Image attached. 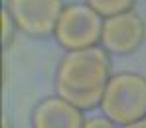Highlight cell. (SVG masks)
<instances>
[{
	"mask_svg": "<svg viewBox=\"0 0 146 128\" xmlns=\"http://www.w3.org/2000/svg\"><path fill=\"white\" fill-rule=\"evenodd\" d=\"M111 79V59L105 48L67 51L55 69V93L81 110L101 106Z\"/></svg>",
	"mask_w": 146,
	"mask_h": 128,
	"instance_id": "6da1fadb",
	"label": "cell"
},
{
	"mask_svg": "<svg viewBox=\"0 0 146 128\" xmlns=\"http://www.w3.org/2000/svg\"><path fill=\"white\" fill-rule=\"evenodd\" d=\"M101 110L115 124H132L146 118V77L122 71L109 79Z\"/></svg>",
	"mask_w": 146,
	"mask_h": 128,
	"instance_id": "7a4b0ae2",
	"label": "cell"
},
{
	"mask_svg": "<svg viewBox=\"0 0 146 128\" xmlns=\"http://www.w3.org/2000/svg\"><path fill=\"white\" fill-rule=\"evenodd\" d=\"M103 16L97 14L89 4L71 2L65 4L57 26H55V40L67 51H79L97 48L103 36Z\"/></svg>",
	"mask_w": 146,
	"mask_h": 128,
	"instance_id": "3957f363",
	"label": "cell"
},
{
	"mask_svg": "<svg viewBox=\"0 0 146 128\" xmlns=\"http://www.w3.org/2000/svg\"><path fill=\"white\" fill-rule=\"evenodd\" d=\"M6 8L16 30L30 38H48L55 34L65 4L63 0H6Z\"/></svg>",
	"mask_w": 146,
	"mask_h": 128,
	"instance_id": "277c9868",
	"label": "cell"
},
{
	"mask_svg": "<svg viewBox=\"0 0 146 128\" xmlns=\"http://www.w3.org/2000/svg\"><path fill=\"white\" fill-rule=\"evenodd\" d=\"M146 38V24L136 12H124L105 18L101 44L109 53L130 55L142 46Z\"/></svg>",
	"mask_w": 146,
	"mask_h": 128,
	"instance_id": "5b68a950",
	"label": "cell"
},
{
	"mask_svg": "<svg viewBox=\"0 0 146 128\" xmlns=\"http://www.w3.org/2000/svg\"><path fill=\"white\" fill-rule=\"evenodd\" d=\"M83 110L61 97H46L32 112L34 128H83Z\"/></svg>",
	"mask_w": 146,
	"mask_h": 128,
	"instance_id": "8992f818",
	"label": "cell"
},
{
	"mask_svg": "<svg viewBox=\"0 0 146 128\" xmlns=\"http://www.w3.org/2000/svg\"><path fill=\"white\" fill-rule=\"evenodd\" d=\"M87 4L103 18H113L124 12H132L136 0H87Z\"/></svg>",
	"mask_w": 146,
	"mask_h": 128,
	"instance_id": "52a82bcc",
	"label": "cell"
},
{
	"mask_svg": "<svg viewBox=\"0 0 146 128\" xmlns=\"http://www.w3.org/2000/svg\"><path fill=\"white\" fill-rule=\"evenodd\" d=\"M14 28H16V24H14L8 8L4 6L2 8V42H4V48H8L12 44V40H14Z\"/></svg>",
	"mask_w": 146,
	"mask_h": 128,
	"instance_id": "ba28073f",
	"label": "cell"
},
{
	"mask_svg": "<svg viewBox=\"0 0 146 128\" xmlns=\"http://www.w3.org/2000/svg\"><path fill=\"white\" fill-rule=\"evenodd\" d=\"M83 128H117V124H115L111 118H107L105 114H99V116H89V118H85Z\"/></svg>",
	"mask_w": 146,
	"mask_h": 128,
	"instance_id": "9c48e42d",
	"label": "cell"
},
{
	"mask_svg": "<svg viewBox=\"0 0 146 128\" xmlns=\"http://www.w3.org/2000/svg\"><path fill=\"white\" fill-rule=\"evenodd\" d=\"M122 128H146V118L144 120H138V122H132V124H126Z\"/></svg>",
	"mask_w": 146,
	"mask_h": 128,
	"instance_id": "30bf717a",
	"label": "cell"
},
{
	"mask_svg": "<svg viewBox=\"0 0 146 128\" xmlns=\"http://www.w3.org/2000/svg\"><path fill=\"white\" fill-rule=\"evenodd\" d=\"M2 128H12V124H10L6 118H2Z\"/></svg>",
	"mask_w": 146,
	"mask_h": 128,
	"instance_id": "8fae6325",
	"label": "cell"
}]
</instances>
